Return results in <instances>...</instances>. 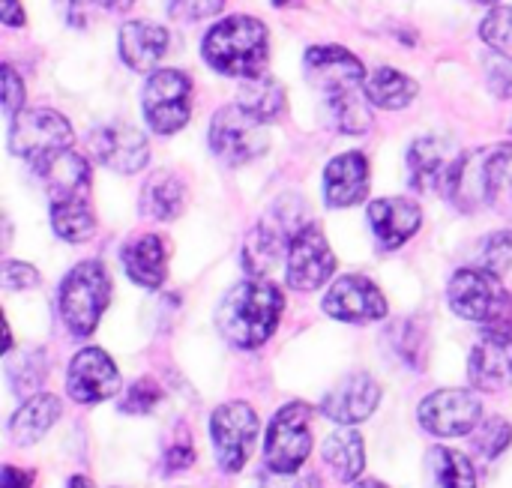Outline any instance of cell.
<instances>
[{"mask_svg":"<svg viewBox=\"0 0 512 488\" xmlns=\"http://www.w3.org/2000/svg\"><path fill=\"white\" fill-rule=\"evenodd\" d=\"M306 78L321 90L336 129L360 135L372 126L366 105V69L342 45H312L306 51Z\"/></svg>","mask_w":512,"mask_h":488,"instance_id":"cell-1","label":"cell"},{"mask_svg":"<svg viewBox=\"0 0 512 488\" xmlns=\"http://www.w3.org/2000/svg\"><path fill=\"white\" fill-rule=\"evenodd\" d=\"M282 309H285V297L276 285L261 279L240 282L222 297L216 309V327L231 348L255 351L273 336Z\"/></svg>","mask_w":512,"mask_h":488,"instance_id":"cell-2","label":"cell"},{"mask_svg":"<svg viewBox=\"0 0 512 488\" xmlns=\"http://www.w3.org/2000/svg\"><path fill=\"white\" fill-rule=\"evenodd\" d=\"M267 27L252 18V15H231L216 21L207 36H204V60L210 63V69H216L219 75H231V78H258L264 75V63H267Z\"/></svg>","mask_w":512,"mask_h":488,"instance_id":"cell-3","label":"cell"},{"mask_svg":"<svg viewBox=\"0 0 512 488\" xmlns=\"http://www.w3.org/2000/svg\"><path fill=\"white\" fill-rule=\"evenodd\" d=\"M111 300V279L99 261L75 264L60 285V318L72 336H90Z\"/></svg>","mask_w":512,"mask_h":488,"instance_id":"cell-4","label":"cell"},{"mask_svg":"<svg viewBox=\"0 0 512 488\" xmlns=\"http://www.w3.org/2000/svg\"><path fill=\"white\" fill-rule=\"evenodd\" d=\"M312 405L291 402L267 426L264 465L270 474H297L312 456Z\"/></svg>","mask_w":512,"mask_h":488,"instance_id":"cell-5","label":"cell"},{"mask_svg":"<svg viewBox=\"0 0 512 488\" xmlns=\"http://www.w3.org/2000/svg\"><path fill=\"white\" fill-rule=\"evenodd\" d=\"M141 111L147 126L156 135H174L189 123L192 114V81L180 69H156L150 72L144 93H141Z\"/></svg>","mask_w":512,"mask_h":488,"instance_id":"cell-6","label":"cell"},{"mask_svg":"<svg viewBox=\"0 0 512 488\" xmlns=\"http://www.w3.org/2000/svg\"><path fill=\"white\" fill-rule=\"evenodd\" d=\"M72 144V126L60 111L51 108H21L12 117V129H9V150L15 156L30 159L33 165L69 150Z\"/></svg>","mask_w":512,"mask_h":488,"instance_id":"cell-7","label":"cell"},{"mask_svg":"<svg viewBox=\"0 0 512 488\" xmlns=\"http://www.w3.org/2000/svg\"><path fill=\"white\" fill-rule=\"evenodd\" d=\"M264 126L243 105H225L210 120V150L225 165H246L267 150Z\"/></svg>","mask_w":512,"mask_h":488,"instance_id":"cell-8","label":"cell"},{"mask_svg":"<svg viewBox=\"0 0 512 488\" xmlns=\"http://www.w3.org/2000/svg\"><path fill=\"white\" fill-rule=\"evenodd\" d=\"M258 438V414L246 402L219 405L210 417V441L216 462L225 474L243 471Z\"/></svg>","mask_w":512,"mask_h":488,"instance_id":"cell-9","label":"cell"},{"mask_svg":"<svg viewBox=\"0 0 512 488\" xmlns=\"http://www.w3.org/2000/svg\"><path fill=\"white\" fill-rule=\"evenodd\" d=\"M336 273V255L324 231L312 222L300 225L288 243L285 276L294 291H318Z\"/></svg>","mask_w":512,"mask_h":488,"instance_id":"cell-10","label":"cell"},{"mask_svg":"<svg viewBox=\"0 0 512 488\" xmlns=\"http://www.w3.org/2000/svg\"><path fill=\"white\" fill-rule=\"evenodd\" d=\"M483 402L471 390H438L420 405V426L438 438H462L480 429Z\"/></svg>","mask_w":512,"mask_h":488,"instance_id":"cell-11","label":"cell"},{"mask_svg":"<svg viewBox=\"0 0 512 488\" xmlns=\"http://www.w3.org/2000/svg\"><path fill=\"white\" fill-rule=\"evenodd\" d=\"M447 297H450V306L459 318L489 327L492 318L498 315V309L504 306L507 291L501 285V276L480 267V270H459L450 279Z\"/></svg>","mask_w":512,"mask_h":488,"instance_id":"cell-12","label":"cell"},{"mask_svg":"<svg viewBox=\"0 0 512 488\" xmlns=\"http://www.w3.org/2000/svg\"><path fill=\"white\" fill-rule=\"evenodd\" d=\"M324 312L345 324H369L387 318V300L369 276H339L324 297Z\"/></svg>","mask_w":512,"mask_h":488,"instance_id":"cell-13","label":"cell"},{"mask_svg":"<svg viewBox=\"0 0 512 488\" xmlns=\"http://www.w3.org/2000/svg\"><path fill=\"white\" fill-rule=\"evenodd\" d=\"M66 393L78 405H96L120 393V372L102 348H81L66 372Z\"/></svg>","mask_w":512,"mask_h":488,"instance_id":"cell-14","label":"cell"},{"mask_svg":"<svg viewBox=\"0 0 512 488\" xmlns=\"http://www.w3.org/2000/svg\"><path fill=\"white\" fill-rule=\"evenodd\" d=\"M90 150L105 168L120 171V174H135L150 159L147 138L126 123H108V126L93 129L90 132Z\"/></svg>","mask_w":512,"mask_h":488,"instance_id":"cell-15","label":"cell"},{"mask_svg":"<svg viewBox=\"0 0 512 488\" xmlns=\"http://www.w3.org/2000/svg\"><path fill=\"white\" fill-rule=\"evenodd\" d=\"M378 402H381V387L375 384V378H369L366 372H354V375L342 378L324 396L321 414L339 426H357L375 414Z\"/></svg>","mask_w":512,"mask_h":488,"instance_id":"cell-16","label":"cell"},{"mask_svg":"<svg viewBox=\"0 0 512 488\" xmlns=\"http://www.w3.org/2000/svg\"><path fill=\"white\" fill-rule=\"evenodd\" d=\"M468 378L483 393H501L512 387V336L486 330L471 351Z\"/></svg>","mask_w":512,"mask_h":488,"instance_id":"cell-17","label":"cell"},{"mask_svg":"<svg viewBox=\"0 0 512 488\" xmlns=\"http://www.w3.org/2000/svg\"><path fill=\"white\" fill-rule=\"evenodd\" d=\"M120 57L132 72H156L162 57L168 54L171 36L168 27L156 21H126L117 33Z\"/></svg>","mask_w":512,"mask_h":488,"instance_id":"cell-18","label":"cell"},{"mask_svg":"<svg viewBox=\"0 0 512 488\" xmlns=\"http://www.w3.org/2000/svg\"><path fill=\"white\" fill-rule=\"evenodd\" d=\"M459 153L441 138H417L408 150V177L420 192H444Z\"/></svg>","mask_w":512,"mask_h":488,"instance_id":"cell-19","label":"cell"},{"mask_svg":"<svg viewBox=\"0 0 512 488\" xmlns=\"http://www.w3.org/2000/svg\"><path fill=\"white\" fill-rule=\"evenodd\" d=\"M369 192V162L363 153L351 150L336 156L324 171V195L330 207H354Z\"/></svg>","mask_w":512,"mask_h":488,"instance_id":"cell-20","label":"cell"},{"mask_svg":"<svg viewBox=\"0 0 512 488\" xmlns=\"http://www.w3.org/2000/svg\"><path fill=\"white\" fill-rule=\"evenodd\" d=\"M369 222L384 249H399L417 234L423 213L408 198H381L369 207Z\"/></svg>","mask_w":512,"mask_h":488,"instance_id":"cell-21","label":"cell"},{"mask_svg":"<svg viewBox=\"0 0 512 488\" xmlns=\"http://www.w3.org/2000/svg\"><path fill=\"white\" fill-rule=\"evenodd\" d=\"M36 171H39L42 183L48 186L51 201L87 198V189H90V165L78 153L60 150V153L36 162Z\"/></svg>","mask_w":512,"mask_h":488,"instance_id":"cell-22","label":"cell"},{"mask_svg":"<svg viewBox=\"0 0 512 488\" xmlns=\"http://www.w3.org/2000/svg\"><path fill=\"white\" fill-rule=\"evenodd\" d=\"M57 420H60V399L51 393H33L9 420V438L18 447H30L42 441Z\"/></svg>","mask_w":512,"mask_h":488,"instance_id":"cell-23","label":"cell"},{"mask_svg":"<svg viewBox=\"0 0 512 488\" xmlns=\"http://www.w3.org/2000/svg\"><path fill=\"white\" fill-rule=\"evenodd\" d=\"M123 270L141 288H159L165 282V243L156 234H144L123 249Z\"/></svg>","mask_w":512,"mask_h":488,"instance_id":"cell-24","label":"cell"},{"mask_svg":"<svg viewBox=\"0 0 512 488\" xmlns=\"http://www.w3.org/2000/svg\"><path fill=\"white\" fill-rule=\"evenodd\" d=\"M183 201H186L183 183L168 171L153 174L141 189V213H147L150 219H159V222L177 219L183 210Z\"/></svg>","mask_w":512,"mask_h":488,"instance_id":"cell-25","label":"cell"},{"mask_svg":"<svg viewBox=\"0 0 512 488\" xmlns=\"http://www.w3.org/2000/svg\"><path fill=\"white\" fill-rule=\"evenodd\" d=\"M321 453H324V462L330 465V471L336 474L339 483L360 480V474L366 468V450H363V438L357 432L345 429V432L330 435Z\"/></svg>","mask_w":512,"mask_h":488,"instance_id":"cell-26","label":"cell"},{"mask_svg":"<svg viewBox=\"0 0 512 488\" xmlns=\"http://www.w3.org/2000/svg\"><path fill=\"white\" fill-rule=\"evenodd\" d=\"M237 105H243L249 114H255L261 123H273L285 114V90L273 75H258V78H246L240 87V99Z\"/></svg>","mask_w":512,"mask_h":488,"instance_id":"cell-27","label":"cell"},{"mask_svg":"<svg viewBox=\"0 0 512 488\" xmlns=\"http://www.w3.org/2000/svg\"><path fill=\"white\" fill-rule=\"evenodd\" d=\"M366 96L369 102H375L378 108L387 111H399L408 102H414L417 96V81L408 78L405 72L393 69V66H381L366 78Z\"/></svg>","mask_w":512,"mask_h":488,"instance_id":"cell-28","label":"cell"},{"mask_svg":"<svg viewBox=\"0 0 512 488\" xmlns=\"http://www.w3.org/2000/svg\"><path fill=\"white\" fill-rule=\"evenodd\" d=\"M51 228L66 243H84L96 231V216L87 198H63L51 201Z\"/></svg>","mask_w":512,"mask_h":488,"instance_id":"cell-29","label":"cell"},{"mask_svg":"<svg viewBox=\"0 0 512 488\" xmlns=\"http://www.w3.org/2000/svg\"><path fill=\"white\" fill-rule=\"evenodd\" d=\"M432 488H477V471L471 459L450 447H435L429 453Z\"/></svg>","mask_w":512,"mask_h":488,"instance_id":"cell-30","label":"cell"},{"mask_svg":"<svg viewBox=\"0 0 512 488\" xmlns=\"http://www.w3.org/2000/svg\"><path fill=\"white\" fill-rule=\"evenodd\" d=\"M486 192H489V204L501 216L512 219V147H498L489 153Z\"/></svg>","mask_w":512,"mask_h":488,"instance_id":"cell-31","label":"cell"},{"mask_svg":"<svg viewBox=\"0 0 512 488\" xmlns=\"http://www.w3.org/2000/svg\"><path fill=\"white\" fill-rule=\"evenodd\" d=\"M9 372V384L18 396H30L42 378H45V363H42V354H21L18 360H9L6 366Z\"/></svg>","mask_w":512,"mask_h":488,"instance_id":"cell-32","label":"cell"},{"mask_svg":"<svg viewBox=\"0 0 512 488\" xmlns=\"http://www.w3.org/2000/svg\"><path fill=\"white\" fill-rule=\"evenodd\" d=\"M512 444V426L501 417H492L486 420L477 435H474V450L483 456V459H498L507 447Z\"/></svg>","mask_w":512,"mask_h":488,"instance_id":"cell-33","label":"cell"},{"mask_svg":"<svg viewBox=\"0 0 512 488\" xmlns=\"http://www.w3.org/2000/svg\"><path fill=\"white\" fill-rule=\"evenodd\" d=\"M480 267L504 276L512 267V231H495L480 246Z\"/></svg>","mask_w":512,"mask_h":488,"instance_id":"cell-34","label":"cell"},{"mask_svg":"<svg viewBox=\"0 0 512 488\" xmlns=\"http://www.w3.org/2000/svg\"><path fill=\"white\" fill-rule=\"evenodd\" d=\"M480 36L495 48V51H510L512 48V9L510 6H495L483 24H480Z\"/></svg>","mask_w":512,"mask_h":488,"instance_id":"cell-35","label":"cell"},{"mask_svg":"<svg viewBox=\"0 0 512 488\" xmlns=\"http://www.w3.org/2000/svg\"><path fill=\"white\" fill-rule=\"evenodd\" d=\"M162 402V387L153 378H141L129 387V393L120 402L123 414H150Z\"/></svg>","mask_w":512,"mask_h":488,"instance_id":"cell-36","label":"cell"},{"mask_svg":"<svg viewBox=\"0 0 512 488\" xmlns=\"http://www.w3.org/2000/svg\"><path fill=\"white\" fill-rule=\"evenodd\" d=\"M225 6V0H165V9L174 21L192 24V21H204L219 15Z\"/></svg>","mask_w":512,"mask_h":488,"instance_id":"cell-37","label":"cell"},{"mask_svg":"<svg viewBox=\"0 0 512 488\" xmlns=\"http://www.w3.org/2000/svg\"><path fill=\"white\" fill-rule=\"evenodd\" d=\"M486 66H489V72H486V78H489V90L498 96V99H512V60L507 54H492L489 60H486Z\"/></svg>","mask_w":512,"mask_h":488,"instance_id":"cell-38","label":"cell"},{"mask_svg":"<svg viewBox=\"0 0 512 488\" xmlns=\"http://www.w3.org/2000/svg\"><path fill=\"white\" fill-rule=\"evenodd\" d=\"M36 285H39L36 267H30L24 261H6L3 264V288L6 291H24V288H36Z\"/></svg>","mask_w":512,"mask_h":488,"instance_id":"cell-39","label":"cell"},{"mask_svg":"<svg viewBox=\"0 0 512 488\" xmlns=\"http://www.w3.org/2000/svg\"><path fill=\"white\" fill-rule=\"evenodd\" d=\"M24 108V81L12 66H3V111L15 117Z\"/></svg>","mask_w":512,"mask_h":488,"instance_id":"cell-40","label":"cell"},{"mask_svg":"<svg viewBox=\"0 0 512 488\" xmlns=\"http://www.w3.org/2000/svg\"><path fill=\"white\" fill-rule=\"evenodd\" d=\"M423 336L417 333L414 336V321H402L399 324V339H396V348L402 351V357L408 360V363H414V366H420V360L414 357V351H420L423 354Z\"/></svg>","mask_w":512,"mask_h":488,"instance_id":"cell-41","label":"cell"},{"mask_svg":"<svg viewBox=\"0 0 512 488\" xmlns=\"http://www.w3.org/2000/svg\"><path fill=\"white\" fill-rule=\"evenodd\" d=\"M261 488H321L318 474H270Z\"/></svg>","mask_w":512,"mask_h":488,"instance_id":"cell-42","label":"cell"},{"mask_svg":"<svg viewBox=\"0 0 512 488\" xmlns=\"http://www.w3.org/2000/svg\"><path fill=\"white\" fill-rule=\"evenodd\" d=\"M192 462H195V450H192L189 444H177V447H171L168 456H165V471H183V468H189Z\"/></svg>","mask_w":512,"mask_h":488,"instance_id":"cell-43","label":"cell"},{"mask_svg":"<svg viewBox=\"0 0 512 488\" xmlns=\"http://www.w3.org/2000/svg\"><path fill=\"white\" fill-rule=\"evenodd\" d=\"M489 333H504V336H512V294H507L504 306L498 309V315L492 318V324L486 327Z\"/></svg>","mask_w":512,"mask_h":488,"instance_id":"cell-44","label":"cell"},{"mask_svg":"<svg viewBox=\"0 0 512 488\" xmlns=\"http://www.w3.org/2000/svg\"><path fill=\"white\" fill-rule=\"evenodd\" d=\"M0 488H30V474H24V471L6 465V468H3V477H0Z\"/></svg>","mask_w":512,"mask_h":488,"instance_id":"cell-45","label":"cell"},{"mask_svg":"<svg viewBox=\"0 0 512 488\" xmlns=\"http://www.w3.org/2000/svg\"><path fill=\"white\" fill-rule=\"evenodd\" d=\"M0 9H3V24H9V27L24 24V9L18 6V0H0Z\"/></svg>","mask_w":512,"mask_h":488,"instance_id":"cell-46","label":"cell"},{"mask_svg":"<svg viewBox=\"0 0 512 488\" xmlns=\"http://www.w3.org/2000/svg\"><path fill=\"white\" fill-rule=\"evenodd\" d=\"M90 3H96V6H102V9H108V12H123V9H129L135 0H90Z\"/></svg>","mask_w":512,"mask_h":488,"instance_id":"cell-47","label":"cell"},{"mask_svg":"<svg viewBox=\"0 0 512 488\" xmlns=\"http://www.w3.org/2000/svg\"><path fill=\"white\" fill-rule=\"evenodd\" d=\"M66 488H93V483H90L87 477H72V480H69V486H66Z\"/></svg>","mask_w":512,"mask_h":488,"instance_id":"cell-48","label":"cell"},{"mask_svg":"<svg viewBox=\"0 0 512 488\" xmlns=\"http://www.w3.org/2000/svg\"><path fill=\"white\" fill-rule=\"evenodd\" d=\"M354 488H387L384 483H378V480H360V483H354Z\"/></svg>","mask_w":512,"mask_h":488,"instance_id":"cell-49","label":"cell"},{"mask_svg":"<svg viewBox=\"0 0 512 488\" xmlns=\"http://www.w3.org/2000/svg\"><path fill=\"white\" fill-rule=\"evenodd\" d=\"M276 6H285V3H291V0H273Z\"/></svg>","mask_w":512,"mask_h":488,"instance_id":"cell-50","label":"cell"},{"mask_svg":"<svg viewBox=\"0 0 512 488\" xmlns=\"http://www.w3.org/2000/svg\"><path fill=\"white\" fill-rule=\"evenodd\" d=\"M477 3H498V0H477Z\"/></svg>","mask_w":512,"mask_h":488,"instance_id":"cell-51","label":"cell"}]
</instances>
